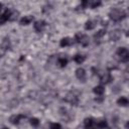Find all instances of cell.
Here are the masks:
<instances>
[{
  "instance_id": "e0dca14e",
  "label": "cell",
  "mask_w": 129,
  "mask_h": 129,
  "mask_svg": "<svg viewBox=\"0 0 129 129\" xmlns=\"http://www.w3.org/2000/svg\"><path fill=\"white\" fill-rule=\"evenodd\" d=\"M73 43V40L70 38V37H63V38H61L60 39V42H59V44H60V46H69V45H71Z\"/></svg>"
},
{
  "instance_id": "d4e9b609",
  "label": "cell",
  "mask_w": 129,
  "mask_h": 129,
  "mask_svg": "<svg viewBox=\"0 0 129 129\" xmlns=\"http://www.w3.org/2000/svg\"><path fill=\"white\" fill-rule=\"evenodd\" d=\"M126 128H128V129H129V121L126 123Z\"/></svg>"
},
{
  "instance_id": "44dd1931",
  "label": "cell",
  "mask_w": 129,
  "mask_h": 129,
  "mask_svg": "<svg viewBox=\"0 0 129 129\" xmlns=\"http://www.w3.org/2000/svg\"><path fill=\"white\" fill-rule=\"evenodd\" d=\"M89 2V7L94 9V8H97L98 6L101 5V1H88Z\"/></svg>"
},
{
  "instance_id": "603a6c76",
  "label": "cell",
  "mask_w": 129,
  "mask_h": 129,
  "mask_svg": "<svg viewBox=\"0 0 129 129\" xmlns=\"http://www.w3.org/2000/svg\"><path fill=\"white\" fill-rule=\"evenodd\" d=\"M49 129H61V126L59 123H50Z\"/></svg>"
},
{
  "instance_id": "8992f818",
  "label": "cell",
  "mask_w": 129,
  "mask_h": 129,
  "mask_svg": "<svg viewBox=\"0 0 129 129\" xmlns=\"http://www.w3.org/2000/svg\"><path fill=\"white\" fill-rule=\"evenodd\" d=\"M96 75L99 76V78H100V82H101L102 84H109V83L113 80L111 74L108 73V72H101V73H97Z\"/></svg>"
},
{
  "instance_id": "30bf717a",
  "label": "cell",
  "mask_w": 129,
  "mask_h": 129,
  "mask_svg": "<svg viewBox=\"0 0 129 129\" xmlns=\"http://www.w3.org/2000/svg\"><path fill=\"white\" fill-rule=\"evenodd\" d=\"M76 77L78 78V80H80L81 82H85L86 81V71L83 68H79L76 71Z\"/></svg>"
},
{
  "instance_id": "ba28073f",
  "label": "cell",
  "mask_w": 129,
  "mask_h": 129,
  "mask_svg": "<svg viewBox=\"0 0 129 129\" xmlns=\"http://www.w3.org/2000/svg\"><path fill=\"white\" fill-rule=\"evenodd\" d=\"M33 26H34V29H35L36 32H41V31H43V29L45 28L46 22H45L44 20H37V21L34 22Z\"/></svg>"
},
{
  "instance_id": "7402d4cb",
  "label": "cell",
  "mask_w": 129,
  "mask_h": 129,
  "mask_svg": "<svg viewBox=\"0 0 129 129\" xmlns=\"http://www.w3.org/2000/svg\"><path fill=\"white\" fill-rule=\"evenodd\" d=\"M29 122H30V124H31L33 127H37V126L39 125V120H38L37 118H31Z\"/></svg>"
},
{
  "instance_id": "5bb4252c",
  "label": "cell",
  "mask_w": 129,
  "mask_h": 129,
  "mask_svg": "<svg viewBox=\"0 0 129 129\" xmlns=\"http://www.w3.org/2000/svg\"><path fill=\"white\" fill-rule=\"evenodd\" d=\"M97 25V21L96 20H88L86 23H85V29L86 30H92L96 27Z\"/></svg>"
},
{
  "instance_id": "ac0fdd59",
  "label": "cell",
  "mask_w": 129,
  "mask_h": 129,
  "mask_svg": "<svg viewBox=\"0 0 129 129\" xmlns=\"http://www.w3.org/2000/svg\"><path fill=\"white\" fill-rule=\"evenodd\" d=\"M86 59V56L84 54H81V53H77L75 56H74V60L77 62V63H82L84 62V60Z\"/></svg>"
},
{
  "instance_id": "9c48e42d",
  "label": "cell",
  "mask_w": 129,
  "mask_h": 129,
  "mask_svg": "<svg viewBox=\"0 0 129 129\" xmlns=\"http://www.w3.org/2000/svg\"><path fill=\"white\" fill-rule=\"evenodd\" d=\"M24 118H25V115H23V114H17V115H12L9 118V121H10V123H12L14 125H17V124H19L20 120L21 119H24Z\"/></svg>"
},
{
  "instance_id": "5b68a950",
  "label": "cell",
  "mask_w": 129,
  "mask_h": 129,
  "mask_svg": "<svg viewBox=\"0 0 129 129\" xmlns=\"http://www.w3.org/2000/svg\"><path fill=\"white\" fill-rule=\"evenodd\" d=\"M75 40H76V42L82 44L83 46H87V45L89 44V37H88L86 34L81 33V32L76 33V35H75Z\"/></svg>"
},
{
  "instance_id": "2e32d148",
  "label": "cell",
  "mask_w": 129,
  "mask_h": 129,
  "mask_svg": "<svg viewBox=\"0 0 129 129\" xmlns=\"http://www.w3.org/2000/svg\"><path fill=\"white\" fill-rule=\"evenodd\" d=\"M117 104H118L119 106L126 107V106H129V100H128L126 97H120V98L117 100Z\"/></svg>"
},
{
  "instance_id": "4316f807",
  "label": "cell",
  "mask_w": 129,
  "mask_h": 129,
  "mask_svg": "<svg viewBox=\"0 0 129 129\" xmlns=\"http://www.w3.org/2000/svg\"><path fill=\"white\" fill-rule=\"evenodd\" d=\"M128 13H129V9H128Z\"/></svg>"
},
{
  "instance_id": "cb8c5ba5",
  "label": "cell",
  "mask_w": 129,
  "mask_h": 129,
  "mask_svg": "<svg viewBox=\"0 0 129 129\" xmlns=\"http://www.w3.org/2000/svg\"><path fill=\"white\" fill-rule=\"evenodd\" d=\"M110 129H120V128H119L118 126H116V125H114V126H112V127H111Z\"/></svg>"
},
{
  "instance_id": "7a4b0ae2",
  "label": "cell",
  "mask_w": 129,
  "mask_h": 129,
  "mask_svg": "<svg viewBox=\"0 0 129 129\" xmlns=\"http://www.w3.org/2000/svg\"><path fill=\"white\" fill-rule=\"evenodd\" d=\"M126 15H127V13L121 8H113L109 12V17L113 21H120V20L124 19L126 17Z\"/></svg>"
},
{
  "instance_id": "6da1fadb",
  "label": "cell",
  "mask_w": 129,
  "mask_h": 129,
  "mask_svg": "<svg viewBox=\"0 0 129 129\" xmlns=\"http://www.w3.org/2000/svg\"><path fill=\"white\" fill-rule=\"evenodd\" d=\"M84 126H85V129H105L107 128L108 124H107V121L104 119L96 120L90 117L84 120Z\"/></svg>"
},
{
  "instance_id": "7c38bea8",
  "label": "cell",
  "mask_w": 129,
  "mask_h": 129,
  "mask_svg": "<svg viewBox=\"0 0 129 129\" xmlns=\"http://www.w3.org/2000/svg\"><path fill=\"white\" fill-rule=\"evenodd\" d=\"M120 36H121V33H120L119 30H112L110 32V34H109L110 39L113 40V41H117L120 38Z\"/></svg>"
},
{
  "instance_id": "d6986e66",
  "label": "cell",
  "mask_w": 129,
  "mask_h": 129,
  "mask_svg": "<svg viewBox=\"0 0 129 129\" xmlns=\"http://www.w3.org/2000/svg\"><path fill=\"white\" fill-rule=\"evenodd\" d=\"M93 92L96 94V95H103L104 94V92H105V89H104V87L103 86H96L94 89H93Z\"/></svg>"
},
{
  "instance_id": "484cf974",
  "label": "cell",
  "mask_w": 129,
  "mask_h": 129,
  "mask_svg": "<svg viewBox=\"0 0 129 129\" xmlns=\"http://www.w3.org/2000/svg\"><path fill=\"white\" fill-rule=\"evenodd\" d=\"M1 129H8V128H7V127H5V126H4V127H2V128H1Z\"/></svg>"
},
{
  "instance_id": "52a82bcc",
  "label": "cell",
  "mask_w": 129,
  "mask_h": 129,
  "mask_svg": "<svg viewBox=\"0 0 129 129\" xmlns=\"http://www.w3.org/2000/svg\"><path fill=\"white\" fill-rule=\"evenodd\" d=\"M64 100H66V102H68V103H70V104H72V105H74V106H77L78 103H79L78 97L75 96V95L72 94V93H69V94L64 97Z\"/></svg>"
},
{
  "instance_id": "4fadbf2b",
  "label": "cell",
  "mask_w": 129,
  "mask_h": 129,
  "mask_svg": "<svg viewBox=\"0 0 129 129\" xmlns=\"http://www.w3.org/2000/svg\"><path fill=\"white\" fill-rule=\"evenodd\" d=\"M9 48H10V41H9V39H7V38L3 39L2 43H1V51H2V54H4V52L6 50H8Z\"/></svg>"
},
{
  "instance_id": "ffe728a7",
  "label": "cell",
  "mask_w": 129,
  "mask_h": 129,
  "mask_svg": "<svg viewBox=\"0 0 129 129\" xmlns=\"http://www.w3.org/2000/svg\"><path fill=\"white\" fill-rule=\"evenodd\" d=\"M57 64L60 68H64L68 64V59L66 57H58L57 58Z\"/></svg>"
},
{
  "instance_id": "3957f363",
  "label": "cell",
  "mask_w": 129,
  "mask_h": 129,
  "mask_svg": "<svg viewBox=\"0 0 129 129\" xmlns=\"http://www.w3.org/2000/svg\"><path fill=\"white\" fill-rule=\"evenodd\" d=\"M116 55L118 56L119 60L122 62L129 61V50L125 47H119L116 51Z\"/></svg>"
},
{
  "instance_id": "277c9868",
  "label": "cell",
  "mask_w": 129,
  "mask_h": 129,
  "mask_svg": "<svg viewBox=\"0 0 129 129\" xmlns=\"http://www.w3.org/2000/svg\"><path fill=\"white\" fill-rule=\"evenodd\" d=\"M15 17H14V14H13V12H12V10L11 9H5L3 12H2V14H1V16H0V23L1 24H4L6 21H8V20H13Z\"/></svg>"
},
{
  "instance_id": "9a60e30c",
  "label": "cell",
  "mask_w": 129,
  "mask_h": 129,
  "mask_svg": "<svg viewBox=\"0 0 129 129\" xmlns=\"http://www.w3.org/2000/svg\"><path fill=\"white\" fill-rule=\"evenodd\" d=\"M105 33H106V30L105 29H100L98 32H96L95 34H94V39H95V42L97 43H99V40L105 35Z\"/></svg>"
},
{
  "instance_id": "8fae6325",
  "label": "cell",
  "mask_w": 129,
  "mask_h": 129,
  "mask_svg": "<svg viewBox=\"0 0 129 129\" xmlns=\"http://www.w3.org/2000/svg\"><path fill=\"white\" fill-rule=\"evenodd\" d=\"M32 20H33V16H31V15H27V16H24V17H22L21 19H20V24L21 25H28V24H30L31 22H32Z\"/></svg>"
}]
</instances>
